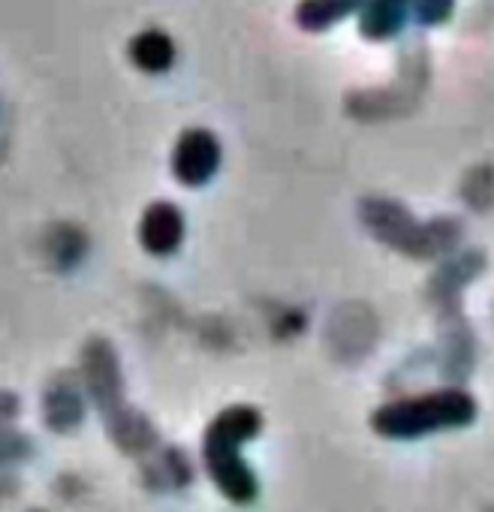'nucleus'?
Listing matches in <instances>:
<instances>
[{"mask_svg":"<svg viewBox=\"0 0 494 512\" xmlns=\"http://www.w3.org/2000/svg\"><path fill=\"white\" fill-rule=\"evenodd\" d=\"M263 419L254 407H229L205 431V467L217 488L232 503H251L257 497V476L241 458V446L260 431Z\"/></svg>","mask_w":494,"mask_h":512,"instance_id":"1","label":"nucleus"},{"mask_svg":"<svg viewBox=\"0 0 494 512\" xmlns=\"http://www.w3.org/2000/svg\"><path fill=\"white\" fill-rule=\"evenodd\" d=\"M473 416H476V401L467 392L440 389V392H428L419 398H404V401L380 407L374 413V428L383 437L413 440V437H425L434 431L461 428L473 422Z\"/></svg>","mask_w":494,"mask_h":512,"instance_id":"2","label":"nucleus"},{"mask_svg":"<svg viewBox=\"0 0 494 512\" xmlns=\"http://www.w3.org/2000/svg\"><path fill=\"white\" fill-rule=\"evenodd\" d=\"M223 148L217 136L205 127H190L181 133L175 151H172V172L181 184L187 187H202L205 181L214 178L220 169Z\"/></svg>","mask_w":494,"mask_h":512,"instance_id":"3","label":"nucleus"},{"mask_svg":"<svg viewBox=\"0 0 494 512\" xmlns=\"http://www.w3.org/2000/svg\"><path fill=\"white\" fill-rule=\"evenodd\" d=\"M142 247L154 256H169L178 250L184 238V217L172 202H154L139 226Z\"/></svg>","mask_w":494,"mask_h":512,"instance_id":"4","label":"nucleus"},{"mask_svg":"<svg viewBox=\"0 0 494 512\" xmlns=\"http://www.w3.org/2000/svg\"><path fill=\"white\" fill-rule=\"evenodd\" d=\"M130 58L145 73H166L175 64V40L160 28H148L133 37Z\"/></svg>","mask_w":494,"mask_h":512,"instance_id":"5","label":"nucleus"},{"mask_svg":"<svg viewBox=\"0 0 494 512\" xmlns=\"http://www.w3.org/2000/svg\"><path fill=\"white\" fill-rule=\"evenodd\" d=\"M407 4H410V0H368L365 10H362L359 31L374 43H383V40L395 37L404 28Z\"/></svg>","mask_w":494,"mask_h":512,"instance_id":"6","label":"nucleus"},{"mask_svg":"<svg viewBox=\"0 0 494 512\" xmlns=\"http://www.w3.org/2000/svg\"><path fill=\"white\" fill-rule=\"evenodd\" d=\"M368 0H299L296 7V22L305 31H326L338 25L341 19L353 16L356 10H365Z\"/></svg>","mask_w":494,"mask_h":512,"instance_id":"7","label":"nucleus"},{"mask_svg":"<svg viewBox=\"0 0 494 512\" xmlns=\"http://www.w3.org/2000/svg\"><path fill=\"white\" fill-rule=\"evenodd\" d=\"M410 7L416 13V19L422 25H443L449 22L452 10H455V0H410Z\"/></svg>","mask_w":494,"mask_h":512,"instance_id":"8","label":"nucleus"}]
</instances>
